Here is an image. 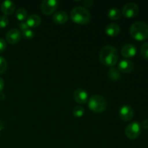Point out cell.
<instances>
[{"label": "cell", "instance_id": "11", "mask_svg": "<svg viewBox=\"0 0 148 148\" xmlns=\"http://www.w3.org/2000/svg\"><path fill=\"white\" fill-rule=\"evenodd\" d=\"M121 53L124 57L132 58L137 53V48L134 44L127 43L122 46L121 49Z\"/></svg>", "mask_w": 148, "mask_h": 148}, {"label": "cell", "instance_id": "18", "mask_svg": "<svg viewBox=\"0 0 148 148\" xmlns=\"http://www.w3.org/2000/svg\"><path fill=\"white\" fill-rule=\"evenodd\" d=\"M108 17L111 20H119L121 17V12L117 8H111L108 12Z\"/></svg>", "mask_w": 148, "mask_h": 148}, {"label": "cell", "instance_id": "23", "mask_svg": "<svg viewBox=\"0 0 148 148\" xmlns=\"http://www.w3.org/2000/svg\"><path fill=\"white\" fill-rule=\"evenodd\" d=\"M22 35L25 39H31L34 37V32L31 29H28L22 32Z\"/></svg>", "mask_w": 148, "mask_h": 148}, {"label": "cell", "instance_id": "5", "mask_svg": "<svg viewBox=\"0 0 148 148\" xmlns=\"http://www.w3.org/2000/svg\"><path fill=\"white\" fill-rule=\"evenodd\" d=\"M142 127L141 124L137 121H133L130 123L125 128L124 132L125 135L130 140H135L138 138L141 134Z\"/></svg>", "mask_w": 148, "mask_h": 148}, {"label": "cell", "instance_id": "17", "mask_svg": "<svg viewBox=\"0 0 148 148\" xmlns=\"http://www.w3.org/2000/svg\"><path fill=\"white\" fill-rule=\"evenodd\" d=\"M108 75L113 81H118L121 78V73L119 70L115 67H111L108 70Z\"/></svg>", "mask_w": 148, "mask_h": 148}, {"label": "cell", "instance_id": "14", "mask_svg": "<svg viewBox=\"0 0 148 148\" xmlns=\"http://www.w3.org/2000/svg\"><path fill=\"white\" fill-rule=\"evenodd\" d=\"M53 20L55 23L59 25L64 24L68 20V14L64 11H58L54 13Z\"/></svg>", "mask_w": 148, "mask_h": 148}, {"label": "cell", "instance_id": "10", "mask_svg": "<svg viewBox=\"0 0 148 148\" xmlns=\"http://www.w3.org/2000/svg\"><path fill=\"white\" fill-rule=\"evenodd\" d=\"M22 34L20 31L17 29L12 28L9 30L6 35V40L10 44H15L20 41Z\"/></svg>", "mask_w": 148, "mask_h": 148}, {"label": "cell", "instance_id": "12", "mask_svg": "<svg viewBox=\"0 0 148 148\" xmlns=\"http://www.w3.org/2000/svg\"><path fill=\"white\" fill-rule=\"evenodd\" d=\"M134 65L132 62L128 59H123L119 63L118 69L123 73H130L133 71Z\"/></svg>", "mask_w": 148, "mask_h": 148}, {"label": "cell", "instance_id": "1", "mask_svg": "<svg viewBox=\"0 0 148 148\" xmlns=\"http://www.w3.org/2000/svg\"><path fill=\"white\" fill-rule=\"evenodd\" d=\"M99 59L102 64L114 67L119 60L118 50L111 45L104 46L100 51Z\"/></svg>", "mask_w": 148, "mask_h": 148}, {"label": "cell", "instance_id": "21", "mask_svg": "<svg viewBox=\"0 0 148 148\" xmlns=\"http://www.w3.org/2000/svg\"><path fill=\"white\" fill-rule=\"evenodd\" d=\"M140 54L145 59H148V43H144L140 48Z\"/></svg>", "mask_w": 148, "mask_h": 148}, {"label": "cell", "instance_id": "19", "mask_svg": "<svg viewBox=\"0 0 148 148\" xmlns=\"http://www.w3.org/2000/svg\"><path fill=\"white\" fill-rule=\"evenodd\" d=\"M16 17L20 21H23L27 18V11L24 8H19L16 11Z\"/></svg>", "mask_w": 148, "mask_h": 148}, {"label": "cell", "instance_id": "24", "mask_svg": "<svg viewBox=\"0 0 148 148\" xmlns=\"http://www.w3.org/2000/svg\"><path fill=\"white\" fill-rule=\"evenodd\" d=\"M9 19L6 15L0 16V27L4 28L8 25Z\"/></svg>", "mask_w": 148, "mask_h": 148}, {"label": "cell", "instance_id": "16", "mask_svg": "<svg viewBox=\"0 0 148 148\" xmlns=\"http://www.w3.org/2000/svg\"><path fill=\"white\" fill-rule=\"evenodd\" d=\"M40 23H41L40 17L36 14H30V15L26 19V23H27V25L29 26L30 28L38 27V26L40 24Z\"/></svg>", "mask_w": 148, "mask_h": 148}, {"label": "cell", "instance_id": "29", "mask_svg": "<svg viewBox=\"0 0 148 148\" xmlns=\"http://www.w3.org/2000/svg\"><path fill=\"white\" fill-rule=\"evenodd\" d=\"M4 79L0 77V92H1V91L3 90L4 89Z\"/></svg>", "mask_w": 148, "mask_h": 148}, {"label": "cell", "instance_id": "6", "mask_svg": "<svg viewBox=\"0 0 148 148\" xmlns=\"http://www.w3.org/2000/svg\"><path fill=\"white\" fill-rule=\"evenodd\" d=\"M58 7V1L56 0H44L42 1L40 10L46 15L51 14L56 11Z\"/></svg>", "mask_w": 148, "mask_h": 148}, {"label": "cell", "instance_id": "13", "mask_svg": "<svg viewBox=\"0 0 148 148\" xmlns=\"http://www.w3.org/2000/svg\"><path fill=\"white\" fill-rule=\"evenodd\" d=\"M15 10V5L14 2L10 0L4 1L1 4V10L4 15H10L14 13Z\"/></svg>", "mask_w": 148, "mask_h": 148}, {"label": "cell", "instance_id": "20", "mask_svg": "<svg viewBox=\"0 0 148 148\" xmlns=\"http://www.w3.org/2000/svg\"><path fill=\"white\" fill-rule=\"evenodd\" d=\"M72 114H73L74 116L77 117V118H79V117H82L84 115L85 109L81 106H77L72 110Z\"/></svg>", "mask_w": 148, "mask_h": 148}, {"label": "cell", "instance_id": "7", "mask_svg": "<svg viewBox=\"0 0 148 148\" xmlns=\"http://www.w3.org/2000/svg\"><path fill=\"white\" fill-rule=\"evenodd\" d=\"M139 12V7L134 2H130L126 4L122 8L123 15L127 18H132L137 15Z\"/></svg>", "mask_w": 148, "mask_h": 148}, {"label": "cell", "instance_id": "2", "mask_svg": "<svg viewBox=\"0 0 148 148\" xmlns=\"http://www.w3.org/2000/svg\"><path fill=\"white\" fill-rule=\"evenodd\" d=\"M130 35L138 41L145 40L148 38V25L143 21H137L130 27Z\"/></svg>", "mask_w": 148, "mask_h": 148}, {"label": "cell", "instance_id": "4", "mask_svg": "<svg viewBox=\"0 0 148 148\" xmlns=\"http://www.w3.org/2000/svg\"><path fill=\"white\" fill-rule=\"evenodd\" d=\"M107 107V101L101 95H94L88 101V108L95 113L103 112Z\"/></svg>", "mask_w": 148, "mask_h": 148}, {"label": "cell", "instance_id": "15", "mask_svg": "<svg viewBox=\"0 0 148 148\" xmlns=\"http://www.w3.org/2000/svg\"><path fill=\"white\" fill-rule=\"evenodd\" d=\"M106 33L111 37L117 36L120 33V27L116 23H110L105 29Z\"/></svg>", "mask_w": 148, "mask_h": 148}, {"label": "cell", "instance_id": "25", "mask_svg": "<svg viewBox=\"0 0 148 148\" xmlns=\"http://www.w3.org/2000/svg\"><path fill=\"white\" fill-rule=\"evenodd\" d=\"M7 48V42L2 38H0V53H2Z\"/></svg>", "mask_w": 148, "mask_h": 148}, {"label": "cell", "instance_id": "22", "mask_svg": "<svg viewBox=\"0 0 148 148\" xmlns=\"http://www.w3.org/2000/svg\"><path fill=\"white\" fill-rule=\"evenodd\" d=\"M7 67V62L4 57L0 56V75L4 73Z\"/></svg>", "mask_w": 148, "mask_h": 148}, {"label": "cell", "instance_id": "3", "mask_svg": "<svg viewBox=\"0 0 148 148\" xmlns=\"http://www.w3.org/2000/svg\"><path fill=\"white\" fill-rule=\"evenodd\" d=\"M70 17L72 21L78 25H86L90 20V13L85 7H76L72 10Z\"/></svg>", "mask_w": 148, "mask_h": 148}, {"label": "cell", "instance_id": "8", "mask_svg": "<svg viewBox=\"0 0 148 148\" xmlns=\"http://www.w3.org/2000/svg\"><path fill=\"white\" fill-rule=\"evenodd\" d=\"M119 115L122 121H130L134 116V111L130 106L124 105L120 108Z\"/></svg>", "mask_w": 148, "mask_h": 148}, {"label": "cell", "instance_id": "26", "mask_svg": "<svg viewBox=\"0 0 148 148\" xmlns=\"http://www.w3.org/2000/svg\"><path fill=\"white\" fill-rule=\"evenodd\" d=\"M19 27H20V30H22V32L25 31V30H28V29H30V27H29V26L27 25V23H25V22H21V23L19 24Z\"/></svg>", "mask_w": 148, "mask_h": 148}, {"label": "cell", "instance_id": "27", "mask_svg": "<svg viewBox=\"0 0 148 148\" xmlns=\"http://www.w3.org/2000/svg\"><path fill=\"white\" fill-rule=\"evenodd\" d=\"M83 4L85 7H90L93 4V1L92 0H85L83 1Z\"/></svg>", "mask_w": 148, "mask_h": 148}, {"label": "cell", "instance_id": "28", "mask_svg": "<svg viewBox=\"0 0 148 148\" xmlns=\"http://www.w3.org/2000/svg\"><path fill=\"white\" fill-rule=\"evenodd\" d=\"M141 127H143L145 130H148V119H145L142 122Z\"/></svg>", "mask_w": 148, "mask_h": 148}, {"label": "cell", "instance_id": "9", "mask_svg": "<svg viewBox=\"0 0 148 148\" xmlns=\"http://www.w3.org/2000/svg\"><path fill=\"white\" fill-rule=\"evenodd\" d=\"M74 100L78 104L86 103L88 100V94L86 90L82 88H77L74 91L73 93Z\"/></svg>", "mask_w": 148, "mask_h": 148}]
</instances>
